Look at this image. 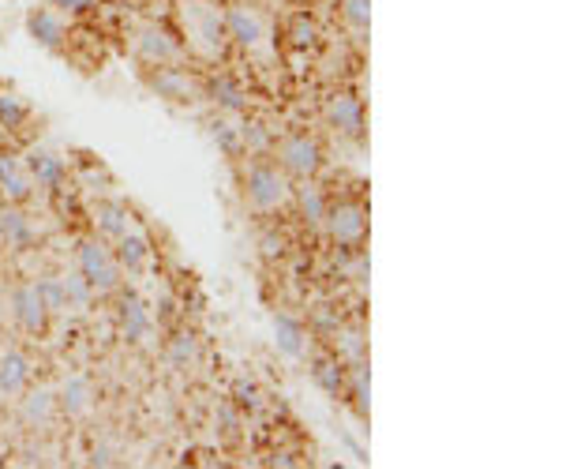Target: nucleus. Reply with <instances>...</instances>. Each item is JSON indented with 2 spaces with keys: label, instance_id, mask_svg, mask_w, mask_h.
I'll use <instances>...</instances> for the list:
<instances>
[{
  "label": "nucleus",
  "instance_id": "obj_1",
  "mask_svg": "<svg viewBox=\"0 0 562 469\" xmlns=\"http://www.w3.org/2000/svg\"><path fill=\"white\" fill-rule=\"evenodd\" d=\"M75 263H80V275L87 278V286L94 289V297H113L120 293V263L113 256V249L101 237H87L80 240V252H75Z\"/></svg>",
  "mask_w": 562,
  "mask_h": 469
},
{
  "label": "nucleus",
  "instance_id": "obj_2",
  "mask_svg": "<svg viewBox=\"0 0 562 469\" xmlns=\"http://www.w3.org/2000/svg\"><path fill=\"white\" fill-rule=\"evenodd\" d=\"M244 200L255 211H277L281 203L289 200V181H286V169L277 162L267 158H255L244 173Z\"/></svg>",
  "mask_w": 562,
  "mask_h": 469
},
{
  "label": "nucleus",
  "instance_id": "obj_3",
  "mask_svg": "<svg viewBox=\"0 0 562 469\" xmlns=\"http://www.w3.org/2000/svg\"><path fill=\"white\" fill-rule=\"evenodd\" d=\"M274 155H277V165L289 173V177H300V181H312L319 165H323V146L315 136L308 132H289L274 143Z\"/></svg>",
  "mask_w": 562,
  "mask_h": 469
},
{
  "label": "nucleus",
  "instance_id": "obj_4",
  "mask_svg": "<svg viewBox=\"0 0 562 469\" xmlns=\"http://www.w3.org/2000/svg\"><path fill=\"white\" fill-rule=\"evenodd\" d=\"M323 226L330 233V240L338 244L342 252L361 249L364 237H368V211L361 203H338V207H326Z\"/></svg>",
  "mask_w": 562,
  "mask_h": 469
},
{
  "label": "nucleus",
  "instance_id": "obj_5",
  "mask_svg": "<svg viewBox=\"0 0 562 469\" xmlns=\"http://www.w3.org/2000/svg\"><path fill=\"white\" fill-rule=\"evenodd\" d=\"M12 319L19 324V331H27L34 338L49 331V308H45L34 282H19L12 289Z\"/></svg>",
  "mask_w": 562,
  "mask_h": 469
},
{
  "label": "nucleus",
  "instance_id": "obj_6",
  "mask_svg": "<svg viewBox=\"0 0 562 469\" xmlns=\"http://www.w3.org/2000/svg\"><path fill=\"white\" fill-rule=\"evenodd\" d=\"M323 113H326V120H330V128H334V132H342L349 139L364 136V102L356 94H349V90L330 94Z\"/></svg>",
  "mask_w": 562,
  "mask_h": 469
},
{
  "label": "nucleus",
  "instance_id": "obj_7",
  "mask_svg": "<svg viewBox=\"0 0 562 469\" xmlns=\"http://www.w3.org/2000/svg\"><path fill=\"white\" fill-rule=\"evenodd\" d=\"M221 23H225V38H233L240 49H259L263 38H267L263 15L255 8H248V5H233L221 15Z\"/></svg>",
  "mask_w": 562,
  "mask_h": 469
},
{
  "label": "nucleus",
  "instance_id": "obj_8",
  "mask_svg": "<svg viewBox=\"0 0 562 469\" xmlns=\"http://www.w3.org/2000/svg\"><path fill=\"white\" fill-rule=\"evenodd\" d=\"M184 23L207 53H221L225 49V23L211 5H184Z\"/></svg>",
  "mask_w": 562,
  "mask_h": 469
},
{
  "label": "nucleus",
  "instance_id": "obj_9",
  "mask_svg": "<svg viewBox=\"0 0 562 469\" xmlns=\"http://www.w3.org/2000/svg\"><path fill=\"white\" fill-rule=\"evenodd\" d=\"M150 308L143 305L139 293H120V301H117V331L124 342H132L139 345L146 334H150Z\"/></svg>",
  "mask_w": 562,
  "mask_h": 469
},
{
  "label": "nucleus",
  "instance_id": "obj_10",
  "mask_svg": "<svg viewBox=\"0 0 562 469\" xmlns=\"http://www.w3.org/2000/svg\"><path fill=\"white\" fill-rule=\"evenodd\" d=\"M146 83L158 98H165V102H192V94H195L192 76L184 68H173V64H150Z\"/></svg>",
  "mask_w": 562,
  "mask_h": 469
},
{
  "label": "nucleus",
  "instance_id": "obj_11",
  "mask_svg": "<svg viewBox=\"0 0 562 469\" xmlns=\"http://www.w3.org/2000/svg\"><path fill=\"white\" fill-rule=\"evenodd\" d=\"M23 165H27L31 181H34L38 188H45V192H61L64 181H68V165H64V158L53 155V151H42V146H34V151H31L27 158H23Z\"/></svg>",
  "mask_w": 562,
  "mask_h": 469
},
{
  "label": "nucleus",
  "instance_id": "obj_12",
  "mask_svg": "<svg viewBox=\"0 0 562 469\" xmlns=\"http://www.w3.org/2000/svg\"><path fill=\"white\" fill-rule=\"evenodd\" d=\"M136 53L146 64H173L176 57H181V45H176V38L169 31L146 23V27H139V34H136Z\"/></svg>",
  "mask_w": 562,
  "mask_h": 469
},
{
  "label": "nucleus",
  "instance_id": "obj_13",
  "mask_svg": "<svg viewBox=\"0 0 562 469\" xmlns=\"http://www.w3.org/2000/svg\"><path fill=\"white\" fill-rule=\"evenodd\" d=\"M34 192V181L19 155H0V200L8 203H27Z\"/></svg>",
  "mask_w": 562,
  "mask_h": 469
},
{
  "label": "nucleus",
  "instance_id": "obj_14",
  "mask_svg": "<svg viewBox=\"0 0 562 469\" xmlns=\"http://www.w3.org/2000/svg\"><path fill=\"white\" fill-rule=\"evenodd\" d=\"M31 376H34V364L27 353L0 350V394H5V399H15V394L27 390Z\"/></svg>",
  "mask_w": 562,
  "mask_h": 469
},
{
  "label": "nucleus",
  "instance_id": "obj_15",
  "mask_svg": "<svg viewBox=\"0 0 562 469\" xmlns=\"http://www.w3.org/2000/svg\"><path fill=\"white\" fill-rule=\"evenodd\" d=\"M27 34H31L42 49H49V53H61V49L68 45V27L61 23V15L45 12V8H31V12H27Z\"/></svg>",
  "mask_w": 562,
  "mask_h": 469
},
{
  "label": "nucleus",
  "instance_id": "obj_16",
  "mask_svg": "<svg viewBox=\"0 0 562 469\" xmlns=\"http://www.w3.org/2000/svg\"><path fill=\"white\" fill-rule=\"evenodd\" d=\"M34 240H38V230H34V221L27 214L15 211V207L0 211V249L27 252V249H34Z\"/></svg>",
  "mask_w": 562,
  "mask_h": 469
},
{
  "label": "nucleus",
  "instance_id": "obj_17",
  "mask_svg": "<svg viewBox=\"0 0 562 469\" xmlns=\"http://www.w3.org/2000/svg\"><path fill=\"white\" fill-rule=\"evenodd\" d=\"M57 406H61L68 417H87V413H90V406H94V383H90V376H83V372H71V376L61 383Z\"/></svg>",
  "mask_w": 562,
  "mask_h": 469
},
{
  "label": "nucleus",
  "instance_id": "obj_18",
  "mask_svg": "<svg viewBox=\"0 0 562 469\" xmlns=\"http://www.w3.org/2000/svg\"><path fill=\"white\" fill-rule=\"evenodd\" d=\"M274 342H277L281 353L296 361V357L308 353V327L289 312H274Z\"/></svg>",
  "mask_w": 562,
  "mask_h": 469
},
{
  "label": "nucleus",
  "instance_id": "obj_19",
  "mask_svg": "<svg viewBox=\"0 0 562 469\" xmlns=\"http://www.w3.org/2000/svg\"><path fill=\"white\" fill-rule=\"evenodd\" d=\"M117 249H113V256H117V263H120V270H132V275H139V270L150 263V240L139 233V230H132L127 226L117 240Z\"/></svg>",
  "mask_w": 562,
  "mask_h": 469
},
{
  "label": "nucleus",
  "instance_id": "obj_20",
  "mask_svg": "<svg viewBox=\"0 0 562 469\" xmlns=\"http://www.w3.org/2000/svg\"><path fill=\"white\" fill-rule=\"evenodd\" d=\"M207 90H211V98H214V106H218L221 113H229V117H240V113L248 109V94H244V87H240L233 76H211Z\"/></svg>",
  "mask_w": 562,
  "mask_h": 469
},
{
  "label": "nucleus",
  "instance_id": "obj_21",
  "mask_svg": "<svg viewBox=\"0 0 562 469\" xmlns=\"http://www.w3.org/2000/svg\"><path fill=\"white\" fill-rule=\"evenodd\" d=\"M19 413H23V421H27L31 428H45V425L57 417V394H53V390H45V387L31 390L27 399H23Z\"/></svg>",
  "mask_w": 562,
  "mask_h": 469
},
{
  "label": "nucleus",
  "instance_id": "obj_22",
  "mask_svg": "<svg viewBox=\"0 0 562 469\" xmlns=\"http://www.w3.org/2000/svg\"><path fill=\"white\" fill-rule=\"evenodd\" d=\"M127 226H132V221H127V211L120 203H113V200L94 203V230L101 240H117Z\"/></svg>",
  "mask_w": 562,
  "mask_h": 469
},
{
  "label": "nucleus",
  "instance_id": "obj_23",
  "mask_svg": "<svg viewBox=\"0 0 562 469\" xmlns=\"http://www.w3.org/2000/svg\"><path fill=\"white\" fill-rule=\"evenodd\" d=\"M296 207H300V218L308 221L312 230H319L323 226V218H326V195H323V188L319 184H312V181H304L300 188H296Z\"/></svg>",
  "mask_w": 562,
  "mask_h": 469
},
{
  "label": "nucleus",
  "instance_id": "obj_24",
  "mask_svg": "<svg viewBox=\"0 0 562 469\" xmlns=\"http://www.w3.org/2000/svg\"><path fill=\"white\" fill-rule=\"evenodd\" d=\"M312 380L330 394V399H338V394L345 390L342 361H338V357H315V364H312Z\"/></svg>",
  "mask_w": 562,
  "mask_h": 469
},
{
  "label": "nucleus",
  "instance_id": "obj_25",
  "mask_svg": "<svg viewBox=\"0 0 562 469\" xmlns=\"http://www.w3.org/2000/svg\"><path fill=\"white\" fill-rule=\"evenodd\" d=\"M338 361L349 364V368L368 361V338H364V331H356V327L338 331Z\"/></svg>",
  "mask_w": 562,
  "mask_h": 469
},
{
  "label": "nucleus",
  "instance_id": "obj_26",
  "mask_svg": "<svg viewBox=\"0 0 562 469\" xmlns=\"http://www.w3.org/2000/svg\"><path fill=\"white\" fill-rule=\"evenodd\" d=\"M64 278V301H68V312H87L94 305V289L87 286V278L75 270V275H61Z\"/></svg>",
  "mask_w": 562,
  "mask_h": 469
},
{
  "label": "nucleus",
  "instance_id": "obj_27",
  "mask_svg": "<svg viewBox=\"0 0 562 469\" xmlns=\"http://www.w3.org/2000/svg\"><path fill=\"white\" fill-rule=\"evenodd\" d=\"M240 143H244L248 155L274 151V136H270V128L263 125V120H248V125H240Z\"/></svg>",
  "mask_w": 562,
  "mask_h": 469
},
{
  "label": "nucleus",
  "instance_id": "obj_28",
  "mask_svg": "<svg viewBox=\"0 0 562 469\" xmlns=\"http://www.w3.org/2000/svg\"><path fill=\"white\" fill-rule=\"evenodd\" d=\"M34 286H38V293H42V301H45L49 315L68 312V301H64V278H61V275H42Z\"/></svg>",
  "mask_w": 562,
  "mask_h": 469
},
{
  "label": "nucleus",
  "instance_id": "obj_29",
  "mask_svg": "<svg viewBox=\"0 0 562 469\" xmlns=\"http://www.w3.org/2000/svg\"><path fill=\"white\" fill-rule=\"evenodd\" d=\"M169 361L173 364H181V368H188L195 357H199V338L192 334V331H176L173 338H169Z\"/></svg>",
  "mask_w": 562,
  "mask_h": 469
},
{
  "label": "nucleus",
  "instance_id": "obj_30",
  "mask_svg": "<svg viewBox=\"0 0 562 469\" xmlns=\"http://www.w3.org/2000/svg\"><path fill=\"white\" fill-rule=\"evenodd\" d=\"M211 139L221 146V155H229V158H237V155L244 151V143H240V128H237V125H229L225 117H218L214 125H211Z\"/></svg>",
  "mask_w": 562,
  "mask_h": 469
},
{
  "label": "nucleus",
  "instance_id": "obj_31",
  "mask_svg": "<svg viewBox=\"0 0 562 469\" xmlns=\"http://www.w3.org/2000/svg\"><path fill=\"white\" fill-rule=\"evenodd\" d=\"M27 117H31V109L23 106L15 94H0V128H23Z\"/></svg>",
  "mask_w": 562,
  "mask_h": 469
},
{
  "label": "nucleus",
  "instance_id": "obj_32",
  "mask_svg": "<svg viewBox=\"0 0 562 469\" xmlns=\"http://www.w3.org/2000/svg\"><path fill=\"white\" fill-rule=\"evenodd\" d=\"M289 42H293L296 49H312V45L319 42V27H315L308 15H296V19L289 23Z\"/></svg>",
  "mask_w": 562,
  "mask_h": 469
},
{
  "label": "nucleus",
  "instance_id": "obj_33",
  "mask_svg": "<svg viewBox=\"0 0 562 469\" xmlns=\"http://www.w3.org/2000/svg\"><path fill=\"white\" fill-rule=\"evenodd\" d=\"M342 15L352 31H368L371 23V0H342Z\"/></svg>",
  "mask_w": 562,
  "mask_h": 469
},
{
  "label": "nucleus",
  "instance_id": "obj_34",
  "mask_svg": "<svg viewBox=\"0 0 562 469\" xmlns=\"http://www.w3.org/2000/svg\"><path fill=\"white\" fill-rule=\"evenodd\" d=\"M233 402L240 406V409H248V413H255L259 409V402H263V394H259V387H255L251 380H233Z\"/></svg>",
  "mask_w": 562,
  "mask_h": 469
},
{
  "label": "nucleus",
  "instance_id": "obj_35",
  "mask_svg": "<svg viewBox=\"0 0 562 469\" xmlns=\"http://www.w3.org/2000/svg\"><path fill=\"white\" fill-rule=\"evenodd\" d=\"M259 256H263L267 263L281 259V256H286V237H281L277 230H267V233H259Z\"/></svg>",
  "mask_w": 562,
  "mask_h": 469
},
{
  "label": "nucleus",
  "instance_id": "obj_36",
  "mask_svg": "<svg viewBox=\"0 0 562 469\" xmlns=\"http://www.w3.org/2000/svg\"><path fill=\"white\" fill-rule=\"evenodd\" d=\"M49 5L61 8V12H68V15H83V12L94 8V0H49Z\"/></svg>",
  "mask_w": 562,
  "mask_h": 469
},
{
  "label": "nucleus",
  "instance_id": "obj_37",
  "mask_svg": "<svg viewBox=\"0 0 562 469\" xmlns=\"http://www.w3.org/2000/svg\"><path fill=\"white\" fill-rule=\"evenodd\" d=\"M113 462H117V458H113V447H106V443L90 451V465H113Z\"/></svg>",
  "mask_w": 562,
  "mask_h": 469
},
{
  "label": "nucleus",
  "instance_id": "obj_38",
  "mask_svg": "<svg viewBox=\"0 0 562 469\" xmlns=\"http://www.w3.org/2000/svg\"><path fill=\"white\" fill-rule=\"evenodd\" d=\"M0 350H5V327H0Z\"/></svg>",
  "mask_w": 562,
  "mask_h": 469
}]
</instances>
